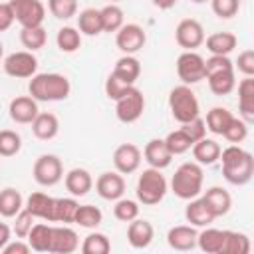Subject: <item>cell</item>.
I'll return each instance as SVG.
<instances>
[{"label":"cell","instance_id":"obj_58","mask_svg":"<svg viewBox=\"0 0 254 254\" xmlns=\"http://www.w3.org/2000/svg\"><path fill=\"white\" fill-rule=\"evenodd\" d=\"M115 2H117V0H109V4H115Z\"/></svg>","mask_w":254,"mask_h":254},{"label":"cell","instance_id":"obj_45","mask_svg":"<svg viewBox=\"0 0 254 254\" xmlns=\"http://www.w3.org/2000/svg\"><path fill=\"white\" fill-rule=\"evenodd\" d=\"M48 10L58 20H69L77 14V0H48Z\"/></svg>","mask_w":254,"mask_h":254},{"label":"cell","instance_id":"obj_53","mask_svg":"<svg viewBox=\"0 0 254 254\" xmlns=\"http://www.w3.org/2000/svg\"><path fill=\"white\" fill-rule=\"evenodd\" d=\"M30 252H32V248H30L28 240H24V238H16V242L10 240V242L2 248L0 254H30Z\"/></svg>","mask_w":254,"mask_h":254},{"label":"cell","instance_id":"obj_54","mask_svg":"<svg viewBox=\"0 0 254 254\" xmlns=\"http://www.w3.org/2000/svg\"><path fill=\"white\" fill-rule=\"evenodd\" d=\"M10 236H12L10 226H8V224H4V222H0V252H2V248L12 240Z\"/></svg>","mask_w":254,"mask_h":254},{"label":"cell","instance_id":"obj_5","mask_svg":"<svg viewBox=\"0 0 254 254\" xmlns=\"http://www.w3.org/2000/svg\"><path fill=\"white\" fill-rule=\"evenodd\" d=\"M169 109L175 121L187 123L200 115V105L190 85H177L169 91Z\"/></svg>","mask_w":254,"mask_h":254},{"label":"cell","instance_id":"obj_6","mask_svg":"<svg viewBox=\"0 0 254 254\" xmlns=\"http://www.w3.org/2000/svg\"><path fill=\"white\" fill-rule=\"evenodd\" d=\"M32 175H34V181L40 187H54V185H58L64 179L62 159L58 155H52V153L40 155L36 159L34 167H32Z\"/></svg>","mask_w":254,"mask_h":254},{"label":"cell","instance_id":"obj_50","mask_svg":"<svg viewBox=\"0 0 254 254\" xmlns=\"http://www.w3.org/2000/svg\"><path fill=\"white\" fill-rule=\"evenodd\" d=\"M131 87H133V85H129V83L121 81V79H119V77H115L113 73H109V75H107V79H105V95H107L109 99H113V101H117L121 95H125Z\"/></svg>","mask_w":254,"mask_h":254},{"label":"cell","instance_id":"obj_13","mask_svg":"<svg viewBox=\"0 0 254 254\" xmlns=\"http://www.w3.org/2000/svg\"><path fill=\"white\" fill-rule=\"evenodd\" d=\"M141 159L143 153L137 145L133 143H121L115 151H113V167L117 173L121 175H131L141 167Z\"/></svg>","mask_w":254,"mask_h":254},{"label":"cell","instance_id":"obj_19","mask_svg":"<svg viewBox=\"0 0 254 254\" xmlns=\"http://www.w3.org/2000/svg\"><path fill=\"white\" fill-rule=\"evenodd\" d=\"M196 228L190 226V224H179V226H173L169 228L167 232V244L173 248V250H179V252H187V250H192L196 246Z\"/></svg>","mask_w":254,"mask_h":254},{"label":"cell","instance_id":"obj_56","mask_svg":"<svg viewBox=\"0 0 254 254\" xmlns=\"http://www.w3.org/2000/svg\"><path fill=\"white\" fill-rule=\"evenodd\" d=\"M190 2H194V4H204V2H208V0H190Z\"/></svg>","mask_w":254,"mask_h":254},{"label":"cell","instance_id":"obj_23","mask_svg":"<svg viewBox=\"0 0 254 254\" xmlns=\"http://www.w3.org/2000/svg\"><path fill=\"white\" fill-rule=\"evenodd\" d=\"M238 111L248 125L254 121V77H244L238 83Z\"/></svg>","mask_w":254,"mask_h":254},{"label":"cell","instance_id":"obj_44","mask_svg":"<svg viewBox=\"0 0 254 254\" xmlns=\"http://www.w3.org/2000/svg\"><path fill=\"white\" fill-rule=\"evenodd\" d=\"M113 216L121 222H131L133 218L139 216V200L133 198H117L113 206Z\"/></svg>","mask_w":254,"mask_h":254},{"label":"cell","instance_id":"obj_2","mask_svg":"<svg viewBox=\"0 0 254 254\" xmlns=\"http://www.w3.org/2000/svg\"><path fill=\"white\" fill-rule=\"evenodd\" d=\"M28 93L36 101H64L71 93V83L64 73H36L30 77Z\"/></svg>","mask_w":254,"mask_h":254},{"label":"cell","instance_id":"obj_47","mask_svg":"<svg viewBox=\"0 0 254 254\" xmlns=\"http://www.w3.org/2000/svg\"><path fill=\"white\" fill-rule=\"evenodd\" d=\"M212 14L220 20H230L240 10V0H208Z\"/></svg>","mask_w":254,"mask_h":254},{"label":"cell","instance_id":"obj_21","mask_svg":"<svg viewBox=\"0 0 254 254\" xmlns=\"http://www.w3.org/2000/svg\"><path fill=\"white\" fill-rule=\"evenodd\" d=\"M143 157L149 163V167L161 169V171L167 169L171 165V161H173V155H171V151L165 145V139H151V141H147V145L143 149Z\"/></svg>","mask_w":254,"mask_h":254},{"label":"cell","instance_id":"obj_39","mask_svg":"<svg viewBox=\"0 0 254 254\" xmlns=\"http://www.w3.org/2000/svg\"><path fill=\"white\" fill-rule=\"evenodd\" d=\"M20 42L28 52H38L46 46L48 34L44 26H34V28H22L20 30Z\"/></svg>","mask_w":254,"mask_h":254},{"label":"cell","instance_id":"obj_22","mask_svg":"<svg viewBox=\"0 0 254 254\" xmlns=\"http://www.w3.org/2000/svg\"><path fill=\"white\" fill-rule=\"evenodd\" d=\"M185 218L194 228H204V226H210L214 222L212 212L206 208V204H204V200L200 196H194V198H190L187 202V206H185Z\"/></svg>","mask_w":254,"mask_h":254},{"label":"cell","instance_id":"obj_34","mask_svg":"<svg viewBox=\"0 0 254 254\" xmlns=\"http://www.w3.org/2000/svg\"><path fill=\"white\" fill-rule=\"evenodd\" d=\"M77 30H79V34L89 36V38L99 36V34L103 32L99 10H95V8H85V10H81L79 16H77Z\"/></svg>","mask_w":254,"mask_h":254},{"label":"cell","instance_id":"obj_17","mask_svg":"<svg viewBox=\"0 0 254 254\" xmlns=\"http://www.w3.org/2000/svg\"><path fill=\"white\" fill-rule=\"evenodd\" d=\"M200 198L204 200L206 208L212 212L214 218L228 214L232 208V196L224 187H210L204 192H200Z\"/></svg>","mask_w":254,"mask_h":254},{"label":"cell","instance_id":"obj_37","mask_svg":"<svg viewBox=\"0 0 254 254\" xmlns=\"http://www.w3.org/2000/svg\"><path fill=\"white\" fill-rule=\"evenodd\" d=\"M250 252V238L244 232L224 230V244L220 254H248Z\"/></svg>","mask_w":254,"mask_h":254},{"label":"cell","instance_id":"obj_41","mask_svg":"<svg viewBox=\"0 0 254 254\" xmlns=\"http://www.w3.org/2000/svg\"><path fill=\"white\" fill-rule=\"evenodd\" d=\"M79 248H81L83 254H109L111 252V242L103 232H89L83 238Z\"/></svg>","mask_w":254,"mask_h":254},{"label":"cell","instance_id":"obj_35","mask_svg":"<svg viewBox=\"0 0 254 254\" xmlns=\"http://www.w3.org/2000/svg\"><path fill=\"white\" fill-rule=\"evenodd\" d=\"M232 119H234V115L226 107H212V109H208L206 119H204L206 131H210L214 135H222L226 131V127L230 125Z\"/></svg>","mask_w":254,"mask_h":254},{"label":"cell","instance_id":"obj_3","mask_svg":"<svg viewBox=\"0 0 254 254\" xmlns=\"http://www.w3.org/2000/svg\"><path fill=\"white\" fill-rule=\"evenodd\" d=\"M202 183H204L202 165H198L196 161H187L177 167L171 179V190L175 192V196L183 200H190L194 196H200Z\"/></svg>","mask_w":254,"mask_h":254},{"label":"cell","instance_id":"obj_27","mask_svg":"<svg viewBox=\"0 0 254 254\" xmlns=\"http://www.w3.org/2000/svg\"><path fill=\"white\" fill-rule=\"evenodd\" d=\"M115 77H119L121 81L129 83V85H135V81L139 79L141 75V62L135 58V56H121L115 65H113V71H111Z\"/></svg>","mask_w":254,"mask_h":254},{"label":"cell","instance_id":"obj_11","mask_svg":"<svg viewBox=\"0 0 254 254\" xmlns=\"http://www.w3.org/2000/svg\"><path fill=\"white\" fill-rule=\"evenodd\" d=\"M145 44H147V34L139 24H133V22L123 24L115 32V46L125 56H135L145 48Z\"/></svg>","mask_w":254,"mask_h":254},{"label":"cell","instance_id":"obj_9","mask_svg":"<svg viewBox=\"0 0 254 254\" xmlns=\"http://www.w3.org/2000/svg\"><path fill=\"white\" fill-rule=\"evenodd\" d=\"M145 111V95L135 85L115 101V115L121 123H135Z\"/></svg>","mask_w":254,"mask_h":254},{"label":"cell","instance_id":"obj_8","mask_svg":"<svg viewBox=\"0 0 254 254\" xmlns=\"http://www.w3.org/2000/svg\"><path fill=\"white\" fill-rule=\"evenodd\" d=\"M177 75L185 85H194L204 79V58L194 50H185L177 58Z\"/></svg>","mask_w":254,"mask_h":254},{"label":"cell","instance_id":"obj_16","mask_svg":"<svg viewBox=\"0 0 254 254\" xmlns=\"http://www.w3.org/2000/svg\"><path fill=\"white\" fill-rule=\"evenodd\" d=\"M77 248H79V236L73 228H69L67 224L52 226V244H50L52 254H71Z\"/></svg>","mask_w":254,"mask_h":254},{"label":"cell","instance_id":"obj_26","mask_svg":"<svg viewBox=\"0 0 254 254\" xmlns=\"http://www.w3.org/2000/svg\"><path fill=\"white\" fill-rule=\"evenodd\" d=\"M208 81V89L214 93V95H228L234 91L236 87V69L230 67V69H222V71H216V73H208L204 77Z\"/></svg>","mask_w":254,"mask_h":254},{"label":"cell","instance_id":"obj_49","mask_svg":"<svg viewBox=\"0 0 254 254\" xmlns=\"http://www.w3.org/2000/svg\"><path fill=\"white\" fill-rule=\"evenodd\" d=\"M181 129L187 133V137L192 141V145L196 141H200L202 137H206V123H204V119L200 115L190 119V121H187V123H181Z\"/></svg>","mask_w":254,"mask_h":254},{"label":"cell","instance_id":"obj_24","mask_svg":"<svg viewBox=\"0 0 254 254\" xmlns=\"http://www.w3.org/2000/svg\"><path fill=\"white\" fill-rule=\"evenodd\" d=\"M30 125H32L34 137L40 141H52L60 133V119L54 113H46V111L38 113Z\"/></svg>","mask_w":254,"mask_h":254},{"label":"cell","instance_id":"obj_15","mask_svg":"<svg viewBox=\"0 0 254 254\" xmlns=\"http://www.w3.org/2000/svg\"><path fill=\"white\" fill-rule=\"evenodd\" d=\"M40 113L38 109V101L32 97V95H18L10 101L8 105V115L14 123H20V125H30L36 115Z\"/></svg>","mask_w":254,"mask_h":254},{"label":"cell","instance_id":"obj_57","mask_svg":"<svg viewBox=\"0 0 254 254\" xmlns=\"http://www.w3.org/2000/svg\"><path fill=\"white\" fill-rule=\"evenodd\" d=\"M2 56H4V46H2V42H0V60H2Z\"/></svg>","mask_w":254,"mask_h":254},{"label":"cell","instance_id":"obj_51","mask_svg":"<svg viewBox=\"0 0 254 254\" xmlns=\"http://www.w3.org/2000/svg\"><path fill=\"white\" fill-rule=\"evenodd\" d=\"M234 69H238L244 77L254 75V50H244L238 54V60L234 62Z\"/></svg>","mask_w":254,"mask_h":254},{"label":"cell","instance_id":"obj_4","mask_svg":"<svg viewBox=\"0 0 254 254\" xmlns=\"http://www.w3.org/2000/svg\"><path fill=\"white\" fill-rule=\"evenodd\" d=\"M167 190H169V183H167L165 175L161 173V169L149 167V169H145V171L139 175V179H137V189H135L137 200H139L141 204H145V206H155V204H159V202L165 198Z\"/></svg>","mask_w":254,"mask_h":254},{"label":"cell","instance_id":"obj_20","mask_svg":"<svg viewBox=\"0 0 254 254\" xmlns=\"http://www.w3.org/2000/svg\"><path fill=\"white\" fill-rule=\"evenodd\" d=\"M64 183H65V189L71 196L79 198V196H85L91 189H93V179H91V173L87 169H81V167H75L71 171L65 173L64 177Z\"/></svg>","mask_w":254,"mask_h":254},{"label":"cell","instance_id":"obj_28","mask_svg":"<svg viewBox=\"0 0 254 254\" xmlns=\"http://www.w3.org/2000/svg\"><path fill=\"white\" fill-rule=\"evenodd\" d=\"M204 44L210 56H228L230 52H234L238 38L232 32H214L208 38H204Z\"/></svg>","mask_w":254,"mask_h":254},{"label":"cell","instance_id":"obj_7","mask_svg":"<svg viewBox=\"0 0 254 254\" xmlns=\"http://www.w3.org/2000/svg\"><path fill=\"white\" fill-rule=\"evenodd\" d=\"M4 73L16 79H30L32 75L38 73V58L34 52L22 50V52H12L10 56L4 58L2 62Z\"/></svg>","mask_w":254,"mask_h":254},{"label":"cell","instance_id":"obj_14","mask_svg":"<svg viewBox=\"0 0 254 254\" xmlns=\"http://www.w3.org/2000/svg\"><path fill=\"white\" fill-rule=\"evenodd\" d=\"M95 190L103 200H117L125 194V179L117 171H105L95 181Z\"/></svg>","mask_w":254,"mask_h":254},{"label":"cell","instance_id":"obj_10","mask_svg":"<svg viewBox=\"0 0 254 254\" xmlns=\"http://www.w3.org/2000/svg\"><path fill=\"white\" fill-rule=\"evenodd\" d=\"M16 22L22 28L42 26L46 18V6L42 0H10Z\"/></svg>","mask_w":254,"mask_h":254},{"label":"cell","instance_id":"obj_12","mask_svg":"<svg viewBox=\"0 0 254 254\" xmlns=\"http://www.w3.org/2000/svg\"><path fill=\"white\" fill-rule=\"evenodd\" d=\"M204 28L194 18H185L175 28V40L183 50H196L204 44Z\"/></svg>","mask_w":254,"mask_h":254},{"label":"cell","instance_id":"obj_36","mask_svg":"<svg viewBox=\"0 0 254 254\" xmlns=\"http://www.w3.org/2000/svg\"><path fill=\"white\" fill-rule=\"evenodd\" d=\"M56 44L60 48V52L64 54H73L81 48V34L77 28L73 26H64L58 30L56 34Z\"/></svg>","mask_w":254,"mask_h":254},{"label":"cell","instance_id":"obj_31","mask_svg":"<svg viewBox=\"0 0 254 254\" xmlns=\"http://www.w3.org/2000/svg\"><path fill=\"white\" fill-rule=\"evenodd\" d=\"M30 248L34 252H50V244H52V224L44 222H36L30 230V234L26 236Z\"/></svg>","mask_w":254,"mask_h":254},{"label":"cell","instance_id":"obj_46","mask_svg":"<svg viewBox=\"0 0 254 254\" xmlns=\"http://www.w3.org/2000/svg\"><path fill=\"white\" fill-rule=\"evenodd\" d=\"M222 137L232 145H240L248 137V123L244 119H240V117H234L230 121V125L226 127V131L222 133Z\"/></svg>","mask_w":254,"mask_h":254},{"label":"cell","instance_id":"obj_29","mask_svg":"<svg viewBox=\"0 0 254 254\" xmlns=\"http://www.w3.org/2000/svg\"><path fill=\"white\" fill-rule=\"evenodd\" d=\"M192 157L198 165H214L220 157V145L214 141V139H208V137H202L200 141H196L192 147Z\"/></svg>","mask_w":254,"mask_h":254},{"label":"cell","instance_id":"obj_48","mask_svg":"<svg viewBox=\"0 0 254 254\" xmlns=\"http://www.w3.org/2000/svg\"><path fill=\"white\" fill-rule=\"evenodd\" d=\"M16 222H14V234H16V238H24L26 240V236L30 234V230H32V226L36 224V216L32 214V212H28L26 208H22L16 216Z\"/></svg>","mask_w":254,"mask_h":254},{"label":"cell","instance_id":"obj_18","mask_svg":"<svg viewBox=\"0 0 254 254\" xmlns=\"http://www.w3.org/2000/svg\"><path fill=\"white\" fill-rule=\"evenodd\" d=\"M155 238V228L149 220L145 218H133L127 226V242L135 248V250H143L147 248Z\"/></svg>","mask_w":254,"mask_h":254},{"label":"cell","instance_id":"obj_33","mask_svg":"<svg viewBox=\"0 0 254 254\" xmlns=\"http://www.w3.org/2000/svg\"><path fill=\"white\" fill-rule=\"evenodd\" d=\"M24 208V198L20 190L6 187L0 190V216L4 218H14L20 210Z\"/></svg>","mask_w":254,"mask_h":254},{"label":"cell","instance_id":"obj_52","mask_svg":"<svg viewBox=\"0 0 254 254\" xmlns=\"http://www.w3.org/2000/svg\"><path fill=\"white\" fill-rule=\"evenodd\" d=\"M14 22H16V18H14L10 2H0V34L10 30Z\"/></svg>","mask_w":254,"mask_h":254},{"label":"cell","instance_id":"obj_25","mask_svg":"<svg viewBox=\"0 0 254 254\" xmlns=\"http://www.w3.org/2000/svg\"><path fill=\"white\" fill-rule=\"evenodd\" d=\"M24 208H26L28 212H32L36 218L50 222V220H52V208H54V196H50V194H46V192H42V190L32 192V194L26 198Z\"/></svg>","mask_w":254,"mask_h":254},{"label":"cell","instance_id":"obj_1","mask_svg":"<svg viewBox=\"0 0 254 254\" xmlns=\"http://www.w3.org/2000/svg\"><path fill=\"white\" fill-rule=\"evenodd\" d=\"M218 161L222 163V177L234 187H244L254 177V157L240 145H228L220 149Z\"/></svg>","mask_w":254,"mask_h":254},{"label":"cell","instance_id":"obj_32","mask_svg":"<svg viewBox=\"0 0 254 254\" xmlns=\"http://www.w3.org/2000/svg\"><path fill=\"white\" fill-rule=\"evenodd\" d=\"M79 202L75 196H65V198H54V208H52V220L50 222H62V224H71L75 220V210Z\"/></svg>","mask_w":254,"mask_h":254},{"label":"cell","instance_id":"obj_43","mask_svg":"<svg viewBox=\"0 0 254 254\" xmlns=\"http://www.w3.org/2000/svg\"><path fill=\"white\" fill-rule=\"evenodd\" d=\"M22 149V137L20 133L12 129H2L0 131V157H14Z\"/></svg>","mask_w":254,"mask_h":254},{"label":"cell","instance_id":"obj_55","mask_svg":"<svg viewBox=\"0 0 254 254\" xmlns=\"http://www.w3.org/2000/svg\"><path fill=\"white\" fill-rule=\"evenodd\" d=\"M151 4L157 6L159 10H169V8H173L177 4V0H151Z\"/></svg>","mask_w":254,"mask_h":254},{"label":"cell","instance_id":"obj_40","mask_svg":"<svg viewBox=\"0 0 254 254\" xmlns=\"http://www.w3.org/2000/svg\"><path fill=\"white\" fill-rule=\"evenodd\" d=\"M75 224H79L81 228H97L103 222V212L93 206V204H79L75 210Z\"/></svg>","mask_w":254,"mask_h":254},{"label":"cell","instance_id":"obj_42","mask_svg":"<svg viewBox=\"0 0 254 254\" xmlns=\"http://www.w3.org/2000/svg\"><path fill=\"white\" fill-rule=\"evenodd\" d=\"M165 145H167V149L171 151V155L175 157V155H183V153L190 151L192 141H190V139L187 137V133L179 127V129L171 131V133L165 137Z\"/></svg>","mask_w":254,"mask_h":254},{"label":"cell","instance_id":"obj_38","mask_svg":"<svg viewBox=\"0 0 254 254\" xmlns=\"http://www.w3.org/2000/svg\"><path fill=\"white\" fill-rule=\"evenodd\" d=\"M99 16H101V28L103 32H117L123 24H125V14L123 10L117 6V4H107L99 10Z\"/></svg>","mask_w":254,"mask_h":254},{"label":"cell","instance_id":"obj_30","mask_svg":"<svg viewBox=\"0 0 254 254\" xmlns=\"http://www.w3.org/2000/svg\"><path fill=\"white\" fill-rule=\"evenodd\" d=\"M224 244V230L204 226L196 236V246L206 254H220Z\"/></svg>","mask_w":254,"mask_h":254}]
</instances>
